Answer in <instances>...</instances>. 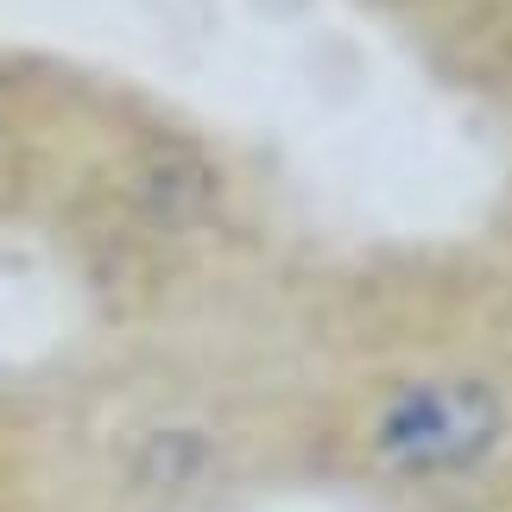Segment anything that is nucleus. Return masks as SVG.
Listing matches in <instances>:
<instances>
[{
    "label": "nucleus",
    "instance_id": "nucleus-1",
    "mask_svg": "<svg viewBox=\"0 0 512 512\" xmlns=\"http://www.w3.org/2000/svg\"><path fill=\"white\" fill-rule=\"evenodd\" d=\"M487 437H494V405H487L475 386L411 392V399L386 418V430H380V443L392 449V456L418 462V468L468 462V456H481V449H487Z\"/></svg>",
    "mask_w": 512,
    "mask_h": 512
}]
</instances>
